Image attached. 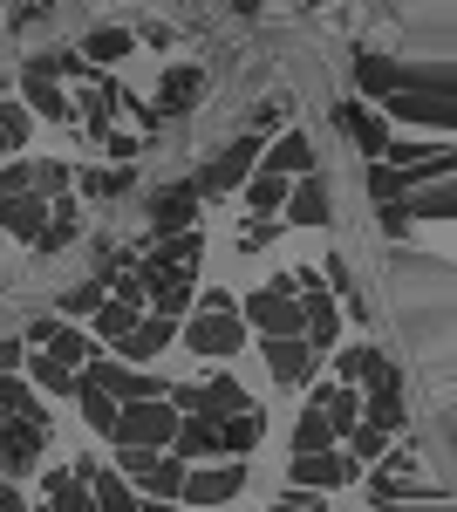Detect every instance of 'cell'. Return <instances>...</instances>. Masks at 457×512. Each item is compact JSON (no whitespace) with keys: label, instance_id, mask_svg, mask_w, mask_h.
<instances>
[{"label":"cell","instance_id":"cell-18","mask_svg":"<svg viewBox=\"0 0 457 512\" xmlns=\"http://www.w3.org/2000/svg\"><path fill=\"white\" fill-rule=\"evenodd\" d=\"M260 171H273V178H307L314 171V144H307L301 130H280L267 151H260Z\"/></svg>","mask_w":457,"mask_h":512},{"label":"cell","instance_id":"cell-44","mask_svg":"<svg viewBox=\"0 0 457 512\" xmlns=\"http://www.w3.org/2000/svg\"><path fill=\"white\" fill-rule=\"evenodd\" d=\"M191 301H198V315H239V301H232L226 287H198Z\"/></svg>","mask_w":457,"mask_h":512},{"label":"cell","instance_id":"cell-1","mask_svg":"<svg viewBox=\"0 0 457 512\" xmlns=\"http://www.w3.org/2000/svg\"><path fill=\"white\" fill-rule=\"evenodd\" d=\"M178 431V410L164 403V396H144V403H123L116 410V451H164Z\"/></svg>","mask_w":457,"mask_h":512},{"label":"cell","instance_id":"cell-11","mask_svg":"<svg viewBox=\"0 0 457 512\" xmlns=\"http://www.w3.org/2000/svg\"><path fill=\"white\" fill-rule=\"evenodd\" d=\"M348 478H355V458H342V451H301V458H287V485L294 492H335Z\"/></svg>","mask_w":457,"mask_h":512},{"label":"cell","instance_id":"cell-43","mask_svg":"<svg viewBox=\"0 0 457 512\" xmlns=\"http://www.w3.org/2000/svg\"><path fill=\"white\" fill-rule=\"evenodd\" d=\"M35 192L41 198H62V192H69V164H35Z\"/></svg>","mask_w":457,"mask_h":512},{"label":"cell","instance_id":"cell-23","mask_svg":"<svg viewBox=\"0 0 457 512\" xmlns=\"http://www.w3.org/2000/svg\"><path fill=\"white\" fill-rule=\"evenodd\" d=\"M307 403H314V410L328 417V431H335V444H342V437L355 431V424H362V396H355V390H342V383H328V390H314Z\"/></svg>","mask_w":457,"mask_h":512},{"label":"cell","instance_id":"cell-12","mask_svg":"<svg viewBox=\"0 0 457 512\" xmlns=\"http://www.w3.org/2000/svg\"><path fill=\"white\" fill-rule=\"evenodd\" d=\"M41 451H48V431H41V424L0 417V465H7V478H28L41 465Z\"/></svg>","mask_w":457,"mask_h":512},{"label":"cell","instance_id":"cell-29","mask_svg":"<svg viewBox=\"0 0 457 512\" xmlns=\"http://www.w3.org/2000/svg\"><path fill=\"white\" fill-rule=\"evenodd\" d=\"M280 205H287V178H273V171H246V212L253 219H280Z\"/></svg>","mask_w":457,"mask_h":512},{"label":"cell","instance_id":"cell-3","mask_svg":"<svg viewBox=\"0 0 457 512\" xmlns=\"http://www.w3.org/2000/svg\"><path fill=\"white\" fill-rule=\"evenodd\" d=\"M246 492V458H226V465H185V485L178 499L191 512H212V506H232Z\"/></svg>","mask_w":457,"mask_h":512},{"label":"cell","instance_id":"cell-45","mask_svg":"<svg viewBox=\"0 0 457 512\" xmlns=\"http://www.w3.org/2000/svg\"><path fill=\"white\" fill-rule=\"evenodd\" d=\"M382 233H389V239H410V212H403V205H382Z\"/></svg>","mask_w":457,"mask_h":512},{"label":"cell","instance_id":"cell-8","mask_svg":"<svg viewBox=\"0 0 457 512\" xmlns=\"http://www.w3.org/2000/svg\"><path fill=\"white\" fill-rule=\"evenodd\" d=\"M185 349L205 355V362H226V355L246 349V321L239 315H191L185 321Z\"/></svg>","mask_w":457,"mask_h":512},{"label":"cell","instance_id":"cell-32","mask_svg":"<svg viewBox=\"0 0 457 512\" xmlns=\"http://www.w3.org/2000/svg\"><path fill=\"white\" fill-rule=\"evenodd\" d=\"M69 185H82V198H103V205H110V198H123L137 178H130V171H116V164H96V171H76Z\"/></svg>","mask_w":457,"mask_h":512},{"label":"cell","instance_id":"cell-21","mask_svg":"<svg viewBox=\"0 0 457 512\" xmlns=\"http://www.w3.org/2000/svg\"><path fill=\"white\" fill-rule=\"evenodd\" d=\"M205 96V69H191V62H171L164 69V89H157V117H178Z\"/></svg>","mask_w":457,"mask_h":512},{"label":"cell","instance_id":"cell-4","mask_svg":"<svg viewBox=\"0 0 457 512\" xmlns=\"http://www.w3.org/2000/svg\"><path fill=\"white\" fill-rule=\"evenodd\" d=\"M253 164H260V130H239L226 151H219V158L191 178V192H198V198H226V192H239V185H246V171H253Z\"/></svg>","mask_w":457,"mask_h":512},{"label":"cell","instance_id":"cell-35","mask_svg":"<svg viewBox=\"0 0 457 512\" xmlns=\"http://www.w3.org/2000/svg\"><path fill=\"white\" fill-rule=\"evenodd\" d=\"M28 376H35L48 396H76V369H62L55 355H35V349H28Z\"/></svg>","mask_w":457,"mask_h":512},{"label":"cell","instance_id":"cell-2","mask_svg":"<svg viewBox=\"0 0 457 512\" xmlns=\"http://www.w3.org/2000/svg\"><path fill=\"white\" fill-rule=\"evenodd\" d=\"M116 478L171 506L178 485H185V458H171V451H116Z\"/></svg>","mask_w":457,"mask_h":512},{"label":"cell","instance_id":"cell-38","mask_svg":"<svg viewBox=\"0 0 457 512\" xmlns=\"http://www.w3.org/2000/svg\"><path fill=\"white\" fill-rule=\"evenodd\" d=\"M369 362H376V349H335V383H342V390H362Z\"/></svg>","mask_w":457,"mask_h":512},{"label":"cell","instance_id":"cell-7","mask_svg":"<svg viewBox=\"0 0 457 512\" xmlns=\"http://www.w3.org/2000/svg\"><path fill=\"white\" fill-rule=\"evenodd\" d=\"M76 376H89L103 396H116V403H144V396H164V383H157L151 369H130V362H116V355H96V362H82Z\"/></svg>","mask_w":457,"mask_h":512},{"label":"cell","instance_id":"cell-33","mask_svg":"<svg viewBox=\"0 0 457 512\" xmlns=\"http://www.w3.org/2000/svg\"><path fill=\"white\" fill-rule=\"evenodd\" d=\"M35 355H55L62 369H82V362H96V335H82V328H55V342Z\"/></svg>","mask_w":457,"mask_h":512},{"label":"cell","instance_id":"cell-46","mask_svg":"<svg viewBox=\"0 0 457 512\" xmlns=\"http://www.w3.org/2000/svg\"><path fill=\"white\" fill-rule=\"evenodd\" d=\"M273 512H328V506H321V492H287Z\"/></svg>","mask_w":457,"mask_h":512},{"label":"cell","instance_id":"cell-47","mask_svg":"<svg viewBox=\"0 0 457 512\" xmlns=\"http://www.w3.org/2000/svg\"><path fill=\"white\" fill-rule=\"evenodd\" d=\"M0 512H28V506H21V492H14V485H0Z\"/></svg>","mask_w":457,"mask_h":512},{"label":"cell","instance_id":"cell-40","mask_svg":"<svg viewBox=\"0 0 457 512\" xmlns=\"http://www.w3.org/2000/svg\"><path fill=\"white\" fill-rule=\"evenodd\" d=\"M103 294H110L103 280H82V287H69V294H62V315H69V321H76V315H96V308H103Z\"/></svg>","mask_w":457,"mask_h":512},{"label":"cell","instance_id":"cell-20","mask_svg":"<svg viewBox=\"0 0 457 512\" xmlns=\"http://www.w3.org/2000/svg\"><path fill=\"white\" fill-rule=\"evenodd\" d=\"M96 349H116L137 321H144V301H130V294H103V308H96Z\"/></svg>","mask_w":457,"mask_h":512},{"label":"cell","instance_id":"cell-5","mask_svg":"<svg viewBox=\"0 0 457 512\" xmlns=\"http://www.w3.org/2000/svg\"><path fill=\"white\" fill-rule=\"evenodd\" d=\"M239 321H246V328H260V335H301V308H294V280L280 274V280H267L260 294H246V301H239Z\"/></svg>","mask_w":457,"mask_h":512},{"label":"cell","instance_id":"cell-42","mask_svg":"<svg viewBox=\"0 0 457 512\" xmlns=\"http://www.w3.org/2000/svg\"><path fill=\"white\" fill-rule=\"evenodd\" d=\"M273 233H280V219H246V226H239V253H260V246H273Z\"/></svg>","mask_w":457,"mask_h":512},{"label":"cell","instance_id":"cell-34","mask_svg":"<svg viewBox=\"0 0 457 512\" xmlns=\"http://www.w3.org/2000/svg\"><path fill=\"white\" fill-rule=\"evenodd\" d=\"M198 253H205V239H198V233H157L151 260H157V267H185V274H191V267H198Z\"/></svg>","mask_w":457,"mask_h":512},{"label":"cell","instance_id":"cell-36","mask_svg":"<svg viewBox=\"0 0 457 512\" xmlns=\"http://www.w3.org/2000/svg\"><path fill=\"white\" fill-rule=\"evenodd\" d=\"M369 198H376V205H403V198H410V178H403L396 164H369Z\"/></svg>","mask_w":457,"mask_h":512},{"label":"cell","instance_id":"cell-17","mask_svg":"<svg viewBox=\"0 0 457 512\" xmlns=\"http://www.w3.org/2000/svg\"><path fill=\"white\" fill-rule=\"evenodd\" d=\"M355 89L362 96H396V89H410V62H389L376 48H362L355 55Z\"/></svg>","mask_w":457,"mask_h":512},{"label":"cell","instance_id":"cell-30","mask_svg":"<svg viewBox=\"0 0 457 512\" xmlns=\"http://www.w3.org/2000/svg\"><path fill=\"white\" fill-rule=\"evenodd\" d=\"M301 451H335V431H328V417L301 403V417H294V437H287V458H301Z\"/></svg>","mask_w":457,"mask_h":512},{"label":"cell","instance_id":"cell-14","mask_svg":"<svg viewBox=\"0 0 457 512\" xmlns=\"http://www.w3.org/2000/svg\"><path fill=\"white\" fill-rule=\"evenodd\" d=\"M335 130H342L369 164H382V151H389V123H382L376 110H362V103H335Z\"/></svg>","mask_w":457,"mask_h":512},{"label":"cell","instance_id":"cell-16","mask_svg":"<svg viewBox=\"0 0 457 512\" xmlns=\"http://www.w3.org/2000/svg\"><path fill=\"white\" fill-rule=\"evenodd\" d=\"M389 117H396V123H423V130H451V123H457V110H451V96L396 89V96H389Z\"/></svg>","mask_w":457,"mask_h":512},{"label":"cell","instance_id":"cell-48","mask_svg":"<svg viewBox=\"0 0 457 512\" xmlns=\"http://www.w3.org/2000/svg\"><path fill=\"white\" fill-rule=\"evenodd\" d=\"M239 7H246V14H253V7H260V0H239Z\"/></svg>","mask_w":457,"mask_h":512},{"label":"cell","instance_id":"cell-49","mask_svg":"<svg viewBox=\"0 0 457 512\" xmlns=\"http://www.w3.org/2000/svg\"><path fill=\"white\" fill-rule=\"evenodd\" d=\"M164 512H171V506H164Z\"/></svg>","mask_w":457,"mask_h":512},{"label":"cell","instance_id":"cell-13","mask_svg":"<svg viewBox=\"0 0 457 512\" xmlns=\"http://www.w3.org/2000/svg\"><path fill=\"white\" fill-rule=\"evenodd\" d=\"M280 219H287V226H328V219H335L328 178H321V171H307L301 185H287V205H280Z\"/></svg>","mask_w":457,"mask_h":512},{"label":"cell","instance_id":"cell-26","mask_svg":"<svg viewBox=\"0 0 457 512\" xmlns=\"http://www.w3.org/2000/svg\"><path fill=\"white\" fill-rule=\"evenodd\" d=\"M171 458H219V424L212 417H178V431H171Z\"/></svg>","mask_w":457,"mask_h":512},{"label":"cell","instance_id":"cell-37","mask_svg":"<svg viewBox=\"0 0 457 512\" xmlns=\"http://www.w3.org/2000/svg\"><path fill=\"white\" fill-rule=\"evenodd\" d=\"M28 137H35V117L21 103H0V151H21Z\"/></svg>","mask_w":457,"mask_h":512},{"label":"cell","instance_id":"cell-28","mask_svg":"<svg viewBox=\"0 0 457 512\" xmlns=\"http://www.w3.org/2000/svg\"><path fill=\"white\" fill-rule=\"evenodd\" d=\"M130 48H137L130 28H89V35H82V62H89V69H110V62L130 55Z\"/></svg>","mask_w":457,"mask_h":512},{"label":"cell","instance_id":"cell-24","mask_svg":"<svg viewBox=\"0 0 457 512\" xmlns=\"http://www.w3.org/2000/svg\"><path fill=\"white\" fill-rule=\"evenodd\" d=\"M191 219H198V192H191V185H171V192L151 198V226L157 233H191Z\"/></svg>","mask_w":457,"mask_h":512},{"label":"cell","instance_id":"cell-15","mask_svg":"<svg viewBox=\"0 0 457 512\" xmlns=\"http://www.w3.org/2000/svg\"><path fill=\"white\" fill-rule=\"evenodd\" d=\"M178 342V321H164V315H144L123 342H116V362H130V369H144V362H157V355Z\"/></svg>","mask_w":457,"mask_h":512},{"label":"cell","instance_id":"cell-22","mask_svg":"<svg viewBox=\"0 0 457 512\" xmlns=\"http://www.w3.org/2000/svg\"><path fill=\"white\" fill-rule=\"evenodd\" d=\"M76 239H82V212H76V198H69V192L48 198V226H41L35 253H69Z\"/></svg>","mask_w":457,"mask_h":512},{"label":"cell","instance_id":"cell-27","mask_svg":"<svg viewBox=\"0 0 457 512\" xmlns=\"http://www.w3.org/2000/svg\"><path fill=\"white\" fill-rule=\"evenodd\" d=\"M260 431H267L260 403H253V410H239V417H226V424H219V458H246V451L260 444Z\"/></svg>","mask_w":457,"mask_h":512},{"label":"cell","instance_id":"cell-10","mask_svg":"<svg viewBox=\"0 0 457 512\" xmlns=\"http://www.w3.org/2000/svg\"><path fill=\"white\" fill-rule=\"evenodd\" d=\"M55 69H62L55 55H41V62H28V69H21V96H28L21 110H28V117H48V123H69V96H62Z\"/></svg>","mask_w":457,"mask_h":512},{"label":"cell","instance_id":"cell-9","mask_svg":"<svg viewBox=\"0 0 457 512\" xmlns=\"http://www.w3.org/2000/svg\"><path fill=\"white\" fill-rule=\"evenodd\" d=\"M260 355H267V376L280 390H307V376H314V355L301 335H260Z\"/></svg>","mask_w":457,"mask_h":512},{"label":"cell","instance_id":"cell-31","mask_svg":"<svg viewBox=\"0 0 457 512\" xmlns=\"http://www.w3.org/2000/svg\"><path fill=\"white\" fill-rule=\"evenodd\" d=\"M76 403H82V424H89V431H103V437L116 431V410H123V403H116V396H103L89 376H76Z\"/></svg>","mask_w":457,"mask_h":512},{"label":"cell","instance_id":"cell-41","mask_svg":"<svg viewBox=\"0 0 457 512\" xmlns=\"http://www.w3.org/2000/svg\"><path fill=\"white\" fill-rule=\"evenodd\" d=\"M21 192H35V164L7 158V164H0V198H21Z\"/></svg>","mask_w":457,"mask_h":512},{"label":"cell","instance_id":"cell-25","mask_svg":"<svg viewBox=\"0 0 457 512\" xmlns=\"http://www.w3.org/2000/svg\"><path fill=\"white\" fill-rule=\"evenodd\" d=\"M76 465H82V478H89V492H96V512H137V506H144V499H137L116 472H103L96 458H76Z\"/></svg>","mask_w":457,"mask_h":512},{"label":"cell","instance_id":"cell-6","mask_svg":"<svg viewBox=\"0 0 457 512\" xmlns=\"http://www.w3.org/2000/svg\"><path fill=\"white\" fill-rule=\"evenodd\" d=\"M362 424H376V431H403V376H396V362L376 355L369 362V376H362Z\"/></svg>","mask_w":457,"mask_h":512},{"label":"cell","instance_id":"cell-39","mask_svg":"<svg viewBox=\"0 0 457 512\" xmlns=\"http://www.w3.org/2000/svg\"><path fill=\"white\" fill-rule=\"evenodd\" d=\"M342 444H348V458H355V465H362V458H376V465H382V451H389V431H376V424H355Z\"/></svg>","mask_w":457,"mask_h":512},{"label":"cell","instance_id":"cell-19","mask_svg":"<svg viewBox=\"0 0 457 512\" xmlns=\"http://www.w3.org/2000/svg\"><path fill=\"white\" fill-rule=\"evenodd\" d=\"M41 226H48V198H41V192L0 198V233H7V239H28V246H35Z\"/></svg>","mask_w":457,"mask_h":512}]
</instances>
